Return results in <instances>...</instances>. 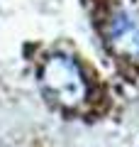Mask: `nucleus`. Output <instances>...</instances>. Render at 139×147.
Returning a JSON list of instances; mask_svg holds the SVG:
<instances>
[{"instance_id":"obj_1","label":"nucleus","mask_w":139,"mask_h":147,"mask_svg":"<svg viewBox=\"0 0 139 147\" xmlns=\"http://www.w3.org/2000/svg\"><path fill=\"white\" fill-rule=\"evenodd\" d=\"M41 88L49 100L66 110H76L88 100V81L81 64L66 54H54L41 66Z\"/></svg>"}]
</instances>
